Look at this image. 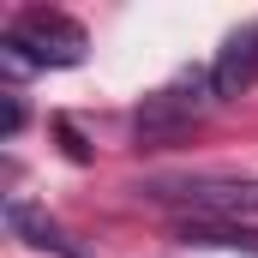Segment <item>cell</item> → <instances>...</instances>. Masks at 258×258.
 I'll use <instances>...</instances> for the list:
<instances>
[{
	"label": "cell",
	"mask_w": 258,
	"mask_h": 258,
	"mask_svg": "<svg viewBox=\"0 0 258 258\" xmlns=\"http://www.w3.org/2000/svg\"><path fill=\"white\" fill-rule=\"evenodd\" d=\"M144 198L192 210V222H240L258 216V180L246 174H162L144 180Z\"/></svg>",
	"instance_id": "cell-1"
},
{
	"label": "cell",
	"mask_w": 258,
	"mask_h": 258,
	"mask_svg": "<svg viewBox=\"0 0 258 258\" xmlns=\"http://www.w3.org/2000/svg\"><path fill=\"white\" fill-rule=\"evenodd\" d=\"M24 126V108H18V96H6V138Z\"/></svg>",
	"instance_id": "cell-7"
},
{
	"label": "cell",
	"mask_w": 258,
	"mask_h": 258,
	"mask_svg": "<svg viewBox=\"0 0 258 258\" xmlns=\"http://www.w3.org/2000/svg\"><path fill=\"white\" fill-rule=\"evenodd\" d=\"M6 228L24 240V246H36V252H54V258H90L72 234H66L60 222L48 216V210H36V204H24V198H12L6 204Z\"/></svg>",
	"instance_id": "cell-4"
},
{
	"label": "cell",
	"mask_w": 258,
	"mask_h": 258,
	"mask_svg": "<svg viewBox=\"0 0 258 258\" xmlns=\"http://www.w3.org/2000/svg\"><path fill=\"white\" fill-rule=\"evenodd\" d=\"M6 54L24 66H78L84 60V24L66 18V12H48V6H30V12L12 18Z\"/></svg>",
	"instance_id": "cell-2"
},
{
	"label": "cell",
	"mask_w": 258,
	"mask_h": 258,
	"mask_svg": "<svg viewBox=\"0 0 258 258\" xmlns=\"http://www.w3.org/2000/svg\"><path fill=\"white\" fill-rule=\"evenodd\" d=\"M252 84H258V24L240 30V36H228V48H222L216 66H210V90H216V102L246 96Z\"/></svg>",
	"instance_id": "cell-5"
},
{
	"label": "cell",
	"mask_w": 258,
	"mask_h": 258,
	"mask_svg": "<svg viewBox=\"0 0 258 258\" xmlns=\"http://www.w3.org/2000/svg\"><path fill=\"white\" fill-rule=\"evenodd\" d=\"M210 96H216V90H210L204 72L180 78V84H168V90H156V96H144V108H138V138H168V132L192 126L198 114H204Z\"/></svg>",
	"instance_id": "cell-3"
},
{
	"label": "cell",
	"mask_w": 258,
	"mask_h": 258,
	"mask_svg": "<svg viewBox=\"0 0 258 258\" xmlns=\"http://www.w3.org/2000/svg\"><path fill=\"white\" fill-rule=\"evenodd\" d=\"M180 240L186 246H246V252H258V234L240 228V222H186Z\"/></svg>",
	"instance_id": "cell-6"
}]
</instances>
